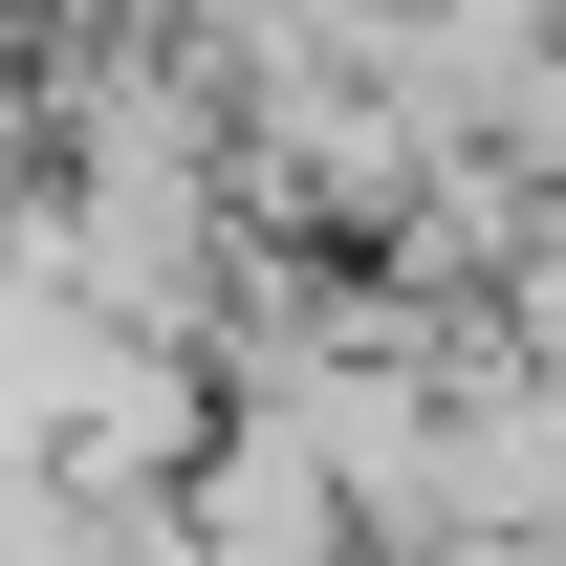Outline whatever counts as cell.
<instances>
[{
	"instance_id": "1",
	"label": "cell",
	"mask_w": 566,
	"mask_h": 566,
	"mask_svg": "<svg viewBox=\"0 0 566 566\" xmlns=\"http://www.w3.org/2000/svg\"><path fill=\"white\" fill-rule=\"evenodd\" d=\"M501 349H523V370H545V392H566V240H545V262H523V283H501Z\"/></svg>"
}]
</instances>
